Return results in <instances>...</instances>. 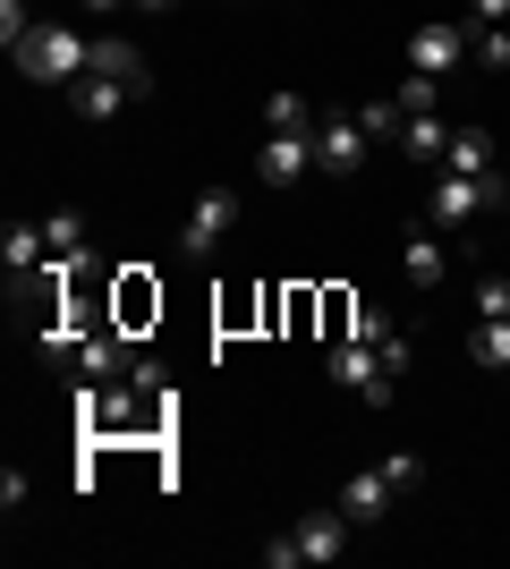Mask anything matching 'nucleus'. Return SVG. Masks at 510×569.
<instances>
[{
    "label": "nucleus",
    "instance_id": "nucleus-1",
    "mask_svg": "<svg viewBox=\"0 0 510 569\" xmlns=\"http://www.w3.org/2000/svg\"><path fill=\"white\" fill-rule=\"evenodd\" d=\"M86 51H94V34H77V26H60V18H34V34H26L9 60H18L26 86H60V94H69L77 77H86Z\"/></svg>",
    "mask_w": 510,
    "mask_h": 569
},
{
    "label": "nucleus",
    "instance_id": "nucleus-2",
    "mask_svg": "<svg viewBox=\"0 0 510 569\" xmlns=\"http://www.w3.org/2000/svg\"><path fill=\"white\" fill-rule=\"evenodd\" d=\"M349 545H358V519L332 501V510H307L290 536H272V545H264V569H323V561H340Z\"/></svg>",
    "mask_w": 510,
    "mask_h": 569
},
{
    "label": "nucleus",
    "instance_id": "nucleus-3",
    "mask_svg": "<svg viewBox=\"0 0 510 569\" xmlns=\"http://www.w3.org/2000/svg\"><path fill=\"white\" fill-rule=\"evenodd\" d=\"M323 366H332V382H340V391H358L366 408H391V391H400V375L383 366V349H374V340H358V332H340Z\"/></svg>",
    "mask_w": 510,
    "mask_h": 569
},
{
    "label": "nucleus",
    "instance_id": "nucleus-4",
    "mask_svg": "<svg viewBox=\"0 0 510 569\" xmlns=\"http://www.w3.org/2000/svg\"><path fill=\"white\" fill-rule=\"evenodd\" d=\"M486 204H502V170H493V179H460V170H442L434 188H426V221H434V230H451V238L486 213Z\"/></svg>",
    "mask_w": 510,
    "mask_h": 569
},
{
    "label": "nucleus",
    "instance_id": "nucleus-5",
    "mask_svg": "<svg viewBox=\"0 0 510 569\" xmlns=\"http://www.w3.org/2000/svg\"><path fill=\"white\" fill-rule=\"evenodd\" d=\"M230 221H239V196H230V188H204V196L188 204V221H179V256L204 263V256L221 247V230H230Z\"/></svg>",
    "mask_w": 510,
    "mask_h": 569
},
{
    "label": "nucleus",
    "instance_id": "nucleus-6",
    "mask_svg": "<svg viewBox=\"0 0 510 569\" xmlns=\"http://www.w3.org/2000/svg\"><path fill=\"white\" fill-rule=\"evenodd\" d=\"M468 60V26L460 18H426L409 34V69H426V77H442V69H460Z\"/></svg>",
    "mask_w": 510,
    "mask_h": 569
},
{
    "label": "nucleus",
    "instance_id": "nucleus-7",
    "mask_svg": "<svg viewBox=\"0 0 510 569\" xmlns=\"http://www.w3.org/2000/svg\"><path fill=\"white\" fill-rule=\"evenodd\" d=\"M316 170L323 179H358L366 170V128L358 119H323L316 128Z\"/></svg>",
    "mask_w": 510,
    "mask_h": 569
},
{
    "label": "nucleus",
    "instance_id": "nucleus-8",
    "mask_svg": "<svg viewBox=\"0 0 510 569\" xmlns=\"http://www.w3.org/2000/svg\"><path fill=\"white\" fill-rule=\"evenodd\" d=\"M307 170H316V128H307V137H264V153H256V179H264V188H298Z\"/></svg>",
    "mask_w": 510,
    "mask_h": 569
},
{
    "label": "nucleus",
    "instance_id": "nucleus-9",
    "mask_svg": "<svg viewBox=\"0 0 510 569\" xmlns=\"http://www.w3.org/2000/svg\"><path fill=\"white\" fill-rule=\"evenodd\" d=\"M137 102H153V94L120 86V77H77V86H69V111L77 119H120V111H137Z\"/></svg>",
    "mask_w": 510,
    "mask_h": 569
},
{
    "label": "nucleus",
    "instance_id": "nucleus-10",
    "mask_svg": "<svg viewBox=\"0 0 510 569\" xmlns=\"http://www.w3.org/2000/svg\"><path fill=\"white\" fill-rule=\"evenodd\" d=\"M400 272H409L417 289H434L442 272H451V247H442V238L426 230V221H409V230H400Z\"/></svg>",
    "mask_w": 510,
    "mask_h": 569
},
{
    "label": "nucleus",
    "instance_id": "nucleus-11",
    "mask_svg": "<svg viewBox=\"0 0 510 569\" xmlns=\"http://www.w3.org/2000/svg\"><path fill=\"white\" fill-rule=\"evenodd\" d=\"M77 375L86 382H111V375H137V349H128V332H86V349H77Z\"/></svg>",
    "mask_w": 510,
    "mask_h": 569
},
{
    "label": "nucleus",
    "instance_id": "nucleus-12",
    "mask_svg": "<svg viewBox=\"0 0 510 569\" xmlns=\"http://www.w3.org/2000/svg\"><path fill=\"white\" fill-rule=\"evenodd\" d=\"M391 501H400V485H391L383 468H374V476H349V485H340V510H349L358 527H374V519L391 510Z\"/></svg>",
    "mask_w": 510,
    "mask_h": 569
},
{
    "label": "nucleus",
    "instance_id": "nucleus-13",
    "mask_svg": "<svg viewBox=\"0 0 510 569\" xmlns=\"http://www.w3.org/2000/svg\"><path fill=\"white\" fill-rule=\"evenodd\" d=\"M468 357L486 366V375L510 382V315H477V332H468Z\"/></svg>",
    "mask_w": 510,
    "mask_h": 569
},
{
    "label": "nucleus",
    "instance_id": "nucleus-14",
    "mask_svg": "<svg viewBox=\"0 0 510 569\" xmlns=\"http://www.w3.org/2000/svg\"><path fill=\"white\" fill-rule=\"evenodd\" d=\"M442 170H460V179H493V144H486V128H451V144H442Z\"/></svg>",
    "mask_w": 510,
    "mask_h": 569
},
{
    "label": "nucleus",
    "instance_id": "nucleus-15",
    "mask_svg": "<svg viewBox=\"0 0 510 569\" xmlns=\"http://www.w3.org/2000/svg\"><path fill=\"white\" fill-rule=\"evenodd\" d=\"M442 144H451L442 111H409V128H400V153H409V162H442Z\"/></svg>",
    "mask_w": 510,
    "mask_h": 569
},
{
    "label": "nucleus",
    "instance_id": "nucleus-16",
    "mask_svg": "<svg viewBox=\"0 0 510 569\" xmlns=\"http://www.w3.org/2000/svg\"><path fill=\"white\" fill-rule=\"evenodd\" d=\"M264 128H272V137H307V128H316V102H307V94H290V86H281V94L264 102Z\"/></svg>",
    "mask_w": 510,
    "mask_h": 569
},
{
    "label": "nucleus",
    "instance_id": "nucleus-17",
    "mask_svg": "<svg viewBox=\"0 0 510 569\" xmlns=\"http://www.w3.org/2000/svg\"><path fill=\"white\" fill-rule=\"evenodd\" d=\"M0 256H9V272H34V263L51 256V238L34 230V221H9V238H0Z\"/></svg>",
    "mask_w": 510,
    "mask_h": 569
},
{
    "label": "nucleus",
    "instance_id": "nucleus-18",
    "mask_svg": "<svg viewBox=\"0 0 510 569\" xmlns=\"http://www.w3.org/2000/svg\"><path fill=\"white\" fill-rule=\"evenodd\" d=\"M468 60L477 69H510V26H468Z\"/></svg>",
    "mask_w": 510,
    "mask_h": 569
},
{
    "label": "nucleus",
    "instance_id": "nucleus-19",
    "mask_svg": "<svg viewBox=\"0 0 510 569\" xmlns=\"http://www.w3.org/2000/svg\"><path fill=\"white\" fill-rule=\"evenodd\" d=\"M358 128H366V137H391V144H400L409 111H400V102H366V111H358Z\"/></svg>",
    "mask_w": 510,
    "mask_h": 569
},
{
    "label": "nucleus",
    "instance_id": "nucleus-20",
    "mask_svg": "<svg viewBox=\"0 0 510 569\" xmlns=\"http://www.w3.org/2000/svg\"><path fill=\"white\" fill-rule=\"evenodd\" d=\"M434 94H442V77L409 69V77H400V94H391V102H400V111H434Z\"/></svg>",
    "mask_w": 510,
    "mask_h": 569
},
{
    "label": "nucleus",
    "instance_id": "nucleus-21",
    "mask_svg": "<svg viewBox=\"0 0 510 569\" xmlns=\"http://www.w3.org/2000/svg\"><path fill=\"white\" fill-rule=\"evenodd\" d=\"M349 332H358V340H374V349H383V340L400 332V323H391L383 307H349Z\"/></svg>",
    "mask_w": 510,
    "mask_h": 569
},
{
    "label": "nucleus",
    "instance_id": "nucleus-22",
    "mask_svg": "<svg viewBox=\"0 0 510 569\" xmlns=\"http://www.w3.org/2000/svg\"><path fill=\"white\" fill-rule=\"evenodd\" d=\"M477 315H510V281H502V272H486V281H477Z\"/></svg>",
    "mask_w": 510,
    "mask_h": 569
},
{
    "label": "nucleus",
    "instance_id": "nucleus-23",
    "mask_svg": "<svg viewBox=\"0 0 510 569\" xmlns=\"http://www.w3.org/2000/svg\"><path fill=\"white\" fill-rule=\"evenodd\" d=\"M383 476H391V485H400V493H409V485H417V476H426V468H417V451H391V459H383Z\"/></svg>",
    "mask_w": 510,
    "mask_h": 569
},
{
    "label": "nucleus",
    "instance_id": "nucleus-24",
    "mask_svg": "<svg viewBox=\"0 0 510 569\" xmlns=\"http://www.w3.org/2000/svg\"><path fill=\"white\" fill-rule=\"evenodd\" d=\"M468 26H510V0H468Z\"/></svg>",
    "mask_w": 510,
    "mask_h": 569
},
{
    "label": "nucleus",
    "instance_id": "nucleus-25",
    "mask_svg": "<svg viewBox=\"0 0 510 569\" xmlns=\"http://www.w3.org/2000/svg\"><path fill=\"white\" fill-rule=\"evenodd\" d=\"M128 9H153V18H170V9H179V0H128Z\"/></svg>",
    "mask_w": 510,
    "mask_h": 569
},
{
    "label": "nucleus",
    "instance_id": "nucleus-26",
    "mask_svg": "<svg viewBox=\"0 0 510 569\" xmlns=\"http://www.w3.org/2000/svg\"><path fill=\"white\" fill-rule=\"evenodd\" d=\"M86 9H94V18H102V9H128V0H86Z\"/></svg>",
    "mask_w": 510,
    "mask_h": 569
},
{
    "label": "nucleus",
    "instance_id": "nucleus-27",
    "mask_svg": "<svg viewBox=\"0 0 510 569\" xmlns=\"http://www.w3.org/2000/svg\"><path fill=\"white\" fill-rule=\"evenodd\" d=\"M502 221H510V179H502Z\"/></svg>",
    "mask_w": 510,
    "mask_h": 569
}]
</instances>
